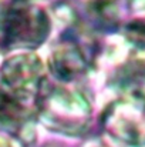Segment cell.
Listing matches in <instances>:
<instances>
[{
    "mask_svg": "<svg viewBox=\"0 0 145 147\" xmlns=\"http://www.w3.org/2000/svg\"><path fill=\"white\" fill-rule=\"evenodd\" d=\"M47 13L31 0H10L0 7V51L33 50L50 34Z\"/></svg>",
    "mask_w": 145,
    "mask_h": 147,
    "instance_id": "cell-2",
    "label": "cell"
},
{
    "mask_svg": "<svg viewBox=\"0 0 145 147\" xmlns=\"http://www.w3.org/2000/svg\"><path fill=\"white\" fill-rule=\"evenodd\" d=\"M44 82V64L33 53H20L9 57L0 70V90L36 110Z\"/></svg>",
    "mask_w": 145,
    "mask_h": 147,
    "instance_id": "cell-4",
    "label": "cell"
},
{
    "mask_svg": "<svg viewBox=\"0 0 145 147\" xmlns=\"http://www.w3.org/2000/svg\"><path fill=\"white\" fill-rule=\"evenodd\" d=\"M37 116L60 134H84L91 121V104L80 92L44 82L37 98Z\"/></svg>",
    "mask_w": 145,
    "mask_h": 147,
    "instance_id": "cell-1",
    "label": "cell"
},
{
    "mask_svg": "<svg viewBox=\"0 0 145 147\" xmlns=\"http://www.w3.org/2000/svg\"><path fill=\"white\" fill-rule=\"evenodd\" d=\"M102 129L124 147H145V96L130 90L112 101L102 114Z\"/></svg>",
    "mask_w": 145,
    "mask_h": 147,
    "instance_id": "cell-3",
    "label": "cell"
},
{
    "mask_svg": "<svg viewBox=\"0 0 145 147\" xmlns=\"http://www.w3.org/2000/svg\"><path fill=\"white\" fill-rule=\"evenodd\" d=\"M90 59L76 39L60 42L50 54L48 67L51 74L61 83H71L88 71Z\"/></svg>",
    "mask_w": 145,
    "mask_h": 147,
    "instance_id": "cell-5",
    "label": "cell"
},
{
    "mask_svg": "<svg viewBox=\"0 0 145 147\" xmlns=\"http://www.w3.org/2000/svg\"><path fill=\"white\" fill-rule=\"evenodd\" d=\"M0 147H24L20 137L11 134V133H0Z\"/></svg>",
    "mask_w": 145,
    "mask_h": 147,
    "instance_id": "cell-7",
    "label": "cell"
},
{
    "mask_svg": "<svg viewBox=\"0 0 145 147\" xmlns=\"http://www.w3.org/2000/svg\"><path fill=\"white\" fill-rule=\"evenodd\" d=\"M93 19L102 27H114L118 23L120 9L117 0H93L90 4Z\"/></svg>",
    "mask_w": 145,
    "mask_h": 147,
    "instance_id": "cell-6",
    "label": "cell"
}]
</instances>
